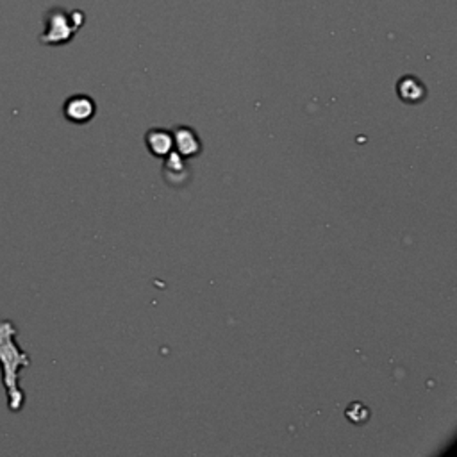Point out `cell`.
I'll use <instances>...</instances> for the list:
<instances>
[{"mask_svg": "<svg viewBox=\"0 0 457 457\" xmlns=\"http://www.w3.org/2000/svg\"><path fill=\"white\" fill-rule=\"evenodd\" d=\"M173 134V149L177 150V154L182 156L184 159L195 158L200 154L202 150V143H200L197 132L191 127H177Z\"/></svg>", "mask_w": 457, "mask_h": 457, "instance_id": "cell-3", "label": "cell"}, {"mask_svg": "<svg viewBox=\"0 0 457 457\" xmlns=\"http://www.w3.org/2000/svg\"><path fill=\"white\" fill-rule=\"evenodd\" d=\"M397 91H399L400 99L404 102H408V104L421 102V100L425 99V86L417 77H412V75H406V77L400 79Z\"/></svg>", "mask_w": 457, "mask_h": 457, "instance_id": "cell-5", "label": "cell"}, {"mask_svg": "<svg viewBox=\"0 0 457 457\" xmlns=\"http://www.w3.org/2000/svg\"><path fill=\"white\" fill-rule=\"evenodd\" d=\"M84 23V16L79 11L73 13H66L64 10L49 11L47 16V29L41 36V41L47 45H63L66 41L73 38V34L77 32V29Z\"/></svg>", "mask_w": 457, "mask_h": 457, "instance_id": "cell-1", "label": "cell"}, {"mask_svg": "<svg viewBox=\"0 0 457 457\" xmlns=\"http://www.w3.org/2000/svg\"><path fill=\"white\" fill-rule=\"evenodd\" d=\"M149 150L158 158H166L173 152V134L166 129H150L145 134Z\"/></svg>", "mask_w": 457, "mask_h": 457, "instance_id": "cell-4", "label": "cell"}, {"mask_svg": "<svg viewBox=\"0 0 457 457\" xmlns=\"http://www.w3.org/2000/svg\"><path fill=\"white\" fill-rule=\"evenodd\" d=\"M97 106L93 99L88 95H73L70 97L63 106L64 118L72 123H88L95 116Z\"/></svg>", "mask_w": 457, "mask_h": 457, "instance_id": "cell-2", "label": "cell"}]
</instances>
